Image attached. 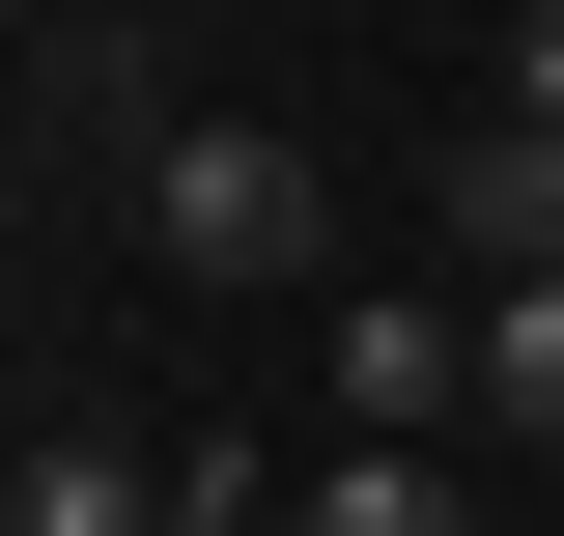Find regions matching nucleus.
Instances as JSON below:
<instances>
[{
  "mask_svg": "<svg viewBox=\"0 0 564 536\" xmlns=\"http://www.w3.org/2000/svg\"><path fill=\"white\" fill-rule=\"evenodd\" d=\"M141 255H170V282H311V255H339V199H311V141H282V114H170Z\"/></svg>",
  "mask_w": 564,
  "mask_h": 536,
  "instance_id": "f257e3e1",
  "label": "nucleus"
},
{
  "mask_svg": "<svg viewBox=\"0 0 564 536\" xmlns=\"http://www.w3.org/2000/svg\"><path fill=\"white\" fill-rule=\"evenodd\" d=\"M339 452H423V424H480V282H339Z\"/></svg>",
  "mask_w": 564,
  "mask_h": 536,
  "instance_id": "f03ea898",
  "label": "nucleus"
},
{
  "mask_svg": "<svg viewBox=\"0 0 564 536\" xmlns=\"http://www.w3.org/2000/svg\"><path fill=\"white\" fill-rule=\"evenodd\" d=\"M29 141H57V170H170V29H141V0H29Z\"/></svg>",
  "mask_w": 564,
  "mask_h": 536,
  "instance_id": "7ed1b4c3",
  "label": "nucleus"
},
{
  "mask_svg": "<svg viewBox=\"0 0 564 536\" xmlns=\"http://www.w3.org/2000/svg\"><path fill=\"white\" fill-rule=\"evenodd\" d=\"M452 282H564V141H536V114L452 141Z\"/></svg>",
  "mask_w": 564,
  "mask_h": 536,
  "instance_id": "20e7f679",
  "label": "nucleus"
},
{
  "mask_svg": "<svg viewBox=\"0 0 564 536\" xmlns=\"http://www.w3.org/2000/svg\"><path fill=\"white\" fill-rule=\"evenodd\" d=\"M282 536H480V480H452V452H311Z\"/></svg>",
  "mask_w": 564,
  "mask_h": 536,
  "instance_id": "39448f33",
  "label": "nucleus"
},
{
  "mask_svg": "<svg viewBox=\"0 0 564 536\" xmlns=\"http://www.w3.org/2000/svg\"><path fill=\"white\" fill-rule=\"evenodd\" d=\"M0 536H170V452H113V424H57V452L0 480Z\"/></svg>",
  "mask_w": 564,
  "mask_h": 536,
  "instance_id": "423d86ee",
  "label": "nucleus"
},
{
  "mask_svg": "<svg viewBox=\"0 0 564 536\" xmlns=\"http://www.w3.org/2000/svg\"><path fill=\"white\" fill-rule=\"evenodd\" d=\"M480 424L564 452V282H480Z\"/></svg>",
  "mask_w": 564,
  "mask_h": 536,
  "instance_id": "0eeeda50",
  "label": "nucleus"
},
{
  "mask_svg": "<svg viewBox=\"0 0 564 536\" xmlns=\"http://www.w3.org/2000/svg\"><path fill=\"white\" fill-rule=\"evenodd\" d=\"M170 536H282V480L254 452H170Z\"/></svg>",
  "mask_w": 564,
  "mask_h": 536,
  "instance_id": "6e6552de",
  "label": "nucleus"
},
{
  "mask_svg": "<svg viewBox=\"0 0 564 536\" xmlns=\"http://www.w3.org/2000/svg\"><path fill=\"white\" fill-rule=\"evenodd\" d=\"M508 114H536V141H564V0H536V29H508Z\"/></svg>",
  "mask_w": 564,
  "mask_h": 536,
  "instance_id": "1a4fd4ad",
  "label": "nucleus"
}]
</instances>
